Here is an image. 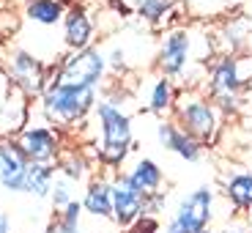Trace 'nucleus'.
I'll return each instance as SVG.
<instances>
[{"instance_id":"11","label":"nucleus","mask_w":252,"mask_h":233,"mask_svg":"<svg viewBox=\"0 0 252 233\" xmlns=\"http://www.w3.org/2000/svg\"><path fill=\"white\" fill-rule=\"evenodd\" d=\"M214 50L220 55H239L244 50H252V17L250 14H236V17L222 19L214 36Z\"/></svg>"},{"instance_id":"19","label":"nucleus","mask_w":252,"mask_h":233,"mask_svg":"<svg viewBox=\"0 0 252 233\" xmlns=\"http://www.w3.org/2000/svg\"><path fill=\"white\" fill-rule=\"evenodd\" d=\"M176 96H178L176 82L159 74L151 82V91H148V113L159 115V118H170L173 107H176Z\"/></svg>"},{"instance_id":"15","label":"nucleus","mask_w":252,"mask_h":233,"mask_svg":"<svg viewBox=\"0 0 252 233\" xmlns=\"http://www.w3.org/2000/svg\"><path fill=\"white\" fill-rule=\"evenodd\" d=\"M121 8L129 14H137L143 22H148L151 28H170L173 14L181 6V0H118Z\"/></svg>"},{"instance_id":"26","label":"nucleus","mask_w":252,"mask_h":233,"mask_svg":"<svg viewBox=\"0 0 252 233\" xmlns=\"http://www.w3.org/2000/svg\"><path fill=\"white\" fill-rule=\"evenodd\" d=\"M164 208H167V192H154V195L145 198V217L143 220H157L159 214H162Z\"/></svg>"},{"instance_id":"28","label":"nucleus","mask_w":252,"mask_h":233,"mask_svg":"<svg viewBox=\"0 0 252 233\" xmlns=\"http://www.w3.org/2000/svg\"><path fill=\"white\" fill-rule=\"evenodd\" d=\"M0 233H11V220L6 211H0Z\"/></svg>"},{"instance_id":"9","label":"nucleus","mask_w":252,"mask_h":233,"mask_svg":"<svg viewBox=\"0 0 252 233\" xmlns=\"http://www.w3.org/2000/svg\"><path fill=\"white\" fill-rule=\"evenodd\" d=\"M14 143L19 145V151L28 157V162L33 165H52L61 157V137L58 129H52L50 124H31L14 137Z\"/></svg>"},{"instance_id":"22","label":"nucleus","mask_w":252,"mask_h":233,"mask_svg":"<svg viewBox=\"0 0 252 233\" xmlns=\"http://www.w3.org/2000/svg\"><path fill=\"white\" fill-rule=\"evenodd\" d=\"M52 181H55V167L52 165H33L31 162L28 178H25V192L33 198H50Z\"/></svg>"},{"instance_id":"25","label":"nucleus","mask_w":252,"mask_h":233,"mask_svg":"<svg viewBox=\"0 0 252 233\" xmlns=\"http://www.w3.org/2000/svg\"><path fill=\"white\" fill-rule=\"evenodd\" d=\"M50 200H52V208H55V211H63L69 203H74L71 181L66 176H55V181H52V192H50Z\"/></svg>"},{"instance_id":"29","label":"nucleus","mask_w":252,"mask_h":233,"mask_svg":"<svg viewBox=\"0 0 252 233\" xmlns=\"http://www.w3.org/2000/svg\"><path fill=\"white\" fill-rule=\"evenodd\" d=\"M220 233H252V231H247V228H241V225H227V228H222Z\"/></svg>"},{"instance_id":"4","label":"nucleus","mask_w":252,"mask_h":233,"mask_svg":"<svg viewBox=\"0 0 252 233\" xmlns=\"http://www.w3.org/2000/svg\"><path fill=\"white\" fill-rule=\"evenodd\" d=\"M173 121L181 126L189 137L208 145L214 143L222 129V113L214 101L208 99L203 88H178L176 107H173Z\"/></svg>"},{"instance_id":"7","label":"nucleus","mask_w":252,"mask_h":233,"mask_svg":"<svg viewBox=\"0 0 252 233\" xmlns=\"http://www.w3.org/2000/svg\"><path fill=\"white\" fill-rule=\"evenodd\" d=\"M107 71V55L99 47H88V50L63 55L58 63V71L50 82L55 85H71V88H99V82L104 80Z\"/></svg>"},{"instance_id":"14","label":"nucleus","mask_w":252,"mask_h":233,"mask_svg":"<svg viewBox=\"0 0 252 233\" xmlns=\"http://www.w3.org/2000/svg\"><path fill=\"white\" fill-rule=\"evenodd\" d=\"M28 113V94H22L19 88H11V94L0 101V140H14L22 129H25Z\"/></svg>"},{"instance_id":"5","label":"nucleus","mask_w":252,"mask_h":233,"mask_svg":"<svg viewBox=\"0 0 252 233\" xmlns=\"http://www.w3.org/2000/svg\"><path fill=\"white\" fill-rule=\"evenodd\" d=\"M96 107L94 88H71V85H55L50 82L47 91L38 96V110L55 126H77L91 110Z\"/></svg>"},{"instance_id":"12","label":"nucleus","mask_w":252,"mask_h":233,"mask_svg":"<svg viewBox=\"0 0 252 233\" xmlns=\"http://www.w3.org/2000/svg\"><path fill=\"white\" fill-rule=\"evenodd\" d=\"M157 143H159V148H164V151L181 157L184 162H200L203 151H206V145L197 143L195 137H189V134L184 132L173 118H159V124H157Z\"/></svg>"},{"instance_id":"16","label":"nucleus","mask_w":252,"mask_h":233,"mask_svg":"<svg viewBox=\"0 0 252 233\" xmlns=\"http://www.w3.org/2000/svg\"><path fill=\"white\" fill-rule=\"evenodd\" d=\"M63 41L71 52L88 50L91 41H94V19L88 17V11L82 6H71L66 8V17H63Z\"/></svg>"},{"instance_id":"20","label":"nucleus","mask_w":252,"mask_h":233,"mask_svg":"<svg viewBox=\"0 0 252 233\" xmlns=\"http://www.w3.org/2000/svg\"><path fill=\"white\" fill-rule=\"evenodd\" d=\"M129 178L134 181V187H140L145 195H154V192H162V184H164V170L159 167L154 159L148 157H140L134 159V165L129 167Z\"/></svg>"},{"instance_id":"23","label":"nucleus","mask_w":252,"mask_h":233,"mask_svg":"<svg viewBox=\"0 0 252 233\" xmlns=\"http://www.w3.org/2000/svg\"><path fill=\"white\" fill-rule=\"evenodd\" d=\"M58 170H61V176H66L71 184L82 181V178L88 176V162L82 159V154L77 151H66L58 157Z\"/></svg>"},{"instance_id":"18","label":"nucleus","mask_w":252,"mask_h":233,"mask_svg":"<svg viewBox=\"0 0 252 233\" xmlns=\"http://www.w3.org/2000/svg\"><path fill=\"white\" fill-rule=\"evenodd\" d=\"M222 195L236 211H252V170H236L225 178Z\"/></svg>"},{"instance_id":"13","label":"nucleus","mask_w":252,"mask_h":233,"mask_svg":"<svg viewBox=\"0 0 252 233\" xmlns=\"http://www.w3.org/2000/svg\"><path fill=\"white\" fill-rule=\"evenodd\" d=\"M28 157L19 151L14 140H0V187L6 192H25V178H28Z\"/></svg>"},{"instance_id":"27","label":"nucleus","mask_w":252,"mask_h":233,"mask_svg":"<svg viewBox=\"0 0 252 233\" xmlns=\"http://www.w3.org/2000/svg\"><path fill=\"white\" fill-rule=\"evenodd\" d=\"M107 66H113L115 71L124 69V66H126V50H124V47H115V50H110V55H107Z\"/></svg>"},{"instance_id":"3","label":"nucleus","mask_w":252,"mask_h":233,"mask_svg":"<svg viewBox=\"0 0 252 233\" xmlns=\"http://www.w3.org/2000/svg\"><path fill=\"white\" fill-rule=\"evenodd\" d=\"M247 80H252V55H220L208 66L203 91L220 107V113H233Z\"/></svg>"},{"instance_id":"1","label":"nucleus","mask_w":252,"mask_h":233,"mask_svg":"<svg viewBox=\"0 0 252 233\" xmlns=\"http://www.w3.org/2000/svg\"><path fill=\"white\" fill-rule=\"evenodd\" d=\"M214 52V38L200 25H170L162 33V44L157 55V69L162 77L181 82V88L189 85V77L206 74L208 55Z\"/></svg>"},{"instance_id":"8","label":"nucleus","mask_w":252,"mask_h":233,"mask_svg":"<svg viewBox=\"0 0 252 233\" xmlns=\"http://www.w3.org/2000/svg\"><path fill=\"white\" fill-rule=\"evenodd\" d=\"M113 181V222L118 228H132L145 217V192L134 187L126 170H115Z\"/></svg>"},{"instance_id":"17","label":"nucleus","mask_w":252,"mask_h":233,"mask_svg":"<svg viewBox=\"0 0 252 233\" xmlns=\"http://www.w3.org/2000/svg\"><path fill=\"white\" fill-rule=\"evenodd\" d=\"M82 211H88L96 220H113V181L110 178H91L85 198H82Z\"/></svg>"},{"instance_id":"10","label":"nucleus","mask_w":252,"mask_h":233,"mask_svg":"<svg viewBox=\"0 0 252 233\" xmlns=\"http://www.w3.org/2000/svg\"><path fill=\"white\" fill-rule=\"evenodd\" d=\"M8 80L14 88H19L28 96H41L50 85L44 63L28 50H14L8 55Z\"/></svg>"},{"instance_id":"21","label":"nucleus","mask_w":252,"mask_h":233,"mask_svg":"<svg viewBox=\"0 0 252 233\" xmlns=\"http://www.w3.org/2000/svg\"><path fill=\"white\" fill-rule=\"evenodd\" d=\"M25 17L41 28H55L66 17V3L63 0H28Z\"/></svg>"},{"instance_id":"2","label":"nucleus","mask_w":252,"mask_h":233,"mask_svg":"<svg viewBox=\"0 0 252 233\" xmlns=\"http://www.w3.org/2000/svg\"><path fill=\"white\" fill-rule=\"evenodd\" d=\"M96 121H99V143H96V154L99 162L107 165V170H118V165H124L126 154L132 151V118L121 107V99H101L96 101Z\"/></svg>"},{"instance_id":"24","label":"nucleus","mask_w":252,"mask_h":233,"mask_svg":"<svg viewBox=\"0 0 252 233\" xmlns=\"http://www.w3.org/2000/svg\"><path fill=\"white\" fill-rule=\"evenodd\" d=\"M80 222H82V203L74 200L63 208V211H58L50 233H80Z\"/></svg>"},{"instance_id":"6","label":"nucleus","mask_w":252,"mask_h":233,"mask_svg":"<svg viewBox=\"0 0 252 233\" xmlns=\"http://www.w3.org/2000/svg\"><path fill=\"white\" fill-rule=\"evenodd\" d=\"M217 200H220L217 189H211L208 184L181 195L173 206L170 220L162 228V233H200L211 228L217 217Z\"/></svg>"},{"instance_id":"30","label":"nucleus","mask_w":252,"mask_h":233,"mask_svg":"<svg viewBox=\"0 0 252 233\" xmlns=\"http://www.w3.org/2000/svg\"><path fill=\"white\" fill-rule=\"evenodd\" d=\"M200 233H220V231H214V228H206V231H200Z\"/></svg>"}]
</instances>
